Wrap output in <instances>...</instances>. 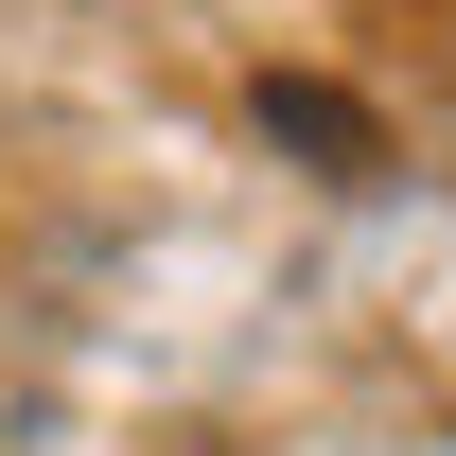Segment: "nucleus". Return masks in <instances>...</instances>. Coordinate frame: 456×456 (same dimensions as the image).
I'll use <instances>...</instances> for the list:
<instances>
[{
  "label": "nucleus",
  "instance_id": "nucleus-1",
  "mask_svg": "<svg viewBox=\"0 0 456 456\" xmlns=\"http://www.w3.org/2000/svg\"><path fill=\"white\" fill-rule=\"evenodd\" d=\"M264 141H298V159H334V175H387V123L351 106V88H316V70H264Z\"/></svg>",
  "mask_w": 456,
  "mask_h": 456
}]
</instances>
